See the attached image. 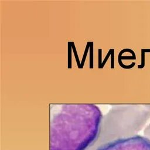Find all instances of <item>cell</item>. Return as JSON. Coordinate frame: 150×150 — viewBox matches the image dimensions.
Segmentation results:
<instances>
[{
    "label": "cell",
    "instance_id": "cell-2",
    "mask_svg": "<svg viewBox=\"0 0 150 150\" xmlns=\"http://www.w3.org/2000/svg\"><path fill=\"white\" fill-rule=\"evenodd\" d=\"M96 150H150V141L145 137L135 135L108 142Z\"/></svg>",
    "mask_w": 150,
    "mask_h": 150
},
{
    "label": "cell",
    "instance_id": "cell-1",
    "mask_svg": "<svg viewBox=\"0 0 150 150\" xmlns=\"http://www.w3.org/2000/svg\"><path fill=\"white\" fill-rule=\"evenodd\" d=\"M99 110L90 105L65 106L53 111L50 150H86L94 144L100 122Z\"/></svg>",
    "mask_w": 150,
    "mask_h": 150
},
{
    "label": "cell",
    "instance_id": "cell-4",
    "mask_svg": "<svg viewBox=\"0 0 150 150\" xmlns=\"http://www.w3.org/2000/svg\"><path fill=\"white\" fill-rule=\"evenodd\" d=\"M144 135L150 141V124L145 128L144 130Z\"/></svg>",
    "mask_w": 150,
    "mask_h": 150
},
{
    "label": "cell",
    "instance_id": "cell-3",
    "mask_svg": "<svg viewBox=\"0 0 150 150\" xmlns=\"http://www.w3.org/2000/svg\"><path fill=\"white\" fill-rule=\"evenodd\" d=\"M148 50V49H141V62L139 65L138 66V69H142L145 67V54L146 53Z\"/></svg>",
    "mask_w": 150,
    "mask_h": 150
}]
</instances>
